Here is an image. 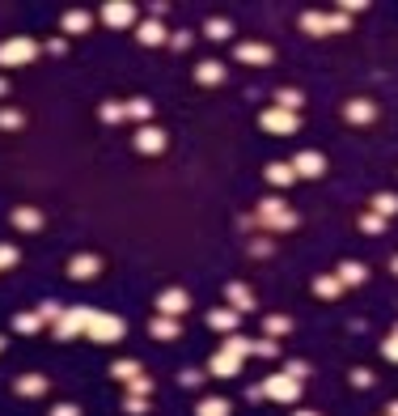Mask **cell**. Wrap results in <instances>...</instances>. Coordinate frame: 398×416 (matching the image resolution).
<instances>
[{"instance_id":"obj_1","label":"cell","mask_w":398,"mask_h":416,"mask_svg":"<svg viewBox=\"0 0 398 416\" xmlns=\"http://www.w3.org/2000/svg\"><path fill=\"white\" fill-rule=\"evenodd\" d=\"M123 332H128V323L119 315H106V310H89L85 315V336L98 344H115V340H123Z\"/></svg>"},{"instance_id":"obj_2","label":"cell","mask_w":398,"mask_h":416,"mask_svg":"<svg viewBox=\"0 0 398 416\" xmlns=\"http://www.w3.org/2000/svg\"><path fill=\"white\" fill-rule=\"evenodd\" d=\"M254 221H259L263 230H280V234H284V230H297V213H293L284 200H263Z\"/></svg>"},{"instance_id":"obj_3","label":"cell","mask_w":398,"mask_h":416,"mask_svg":"<svg viewBox=\"0 0 398 416\" xmlns=\"http://www.w3.org/2000/svg\"><path fill=\"white\" fill-rule=\"evenodd\" d=\"M43 51V43H34V38H9V43H0V64L5 68H22V64H30L34 56Z\"/></svg>"},{"instance_id":"obj_4","label":"cell","mask_w":398,"mask_h":416,"mask_svg":"<svg viewBox=\"0 0 398 416\" xmlns=\"http://www.w3.org/2000/svg\"><path fill=\"white\" fill-rule=\"evenodd\" d=\"M259 387H263V399H275V403H297L301 399V382L289 378V374H267Z\"/></svg>"},{"instance_id":"obj_5","label":"cell","mask_w":398,"mask_h":416,"mask_svg":"<svg viewBox=\"0 0 398 416\" xmlns=\"http://www.w3.org/2000/svg\"><path fill=\"white\" fill-rule=\"evenodd\" d=\"M102 22L110 30H128V26L140 22V9L132 5V0H110V5H102Z\"/></svg>"},{"instance_id":"obj_6","label":"cell","mask_w":398,"mask_h":416,"mask_svg":"<svg viewBox=\"0 0 398 416\" xmlns=\"http://www.w3.org/2000/svg\"><path fill=\"white\" fill-rule=\"evenodd\" d=\"M259 128H263V132H275V136H293V132L301 128V115L271 107V111H263V115H259Z\"/></svg>"},{"instance_id":"obj_7","label":"cell","mask_w":398,"mask_h":416,"mask_svg":"<svg viewBox=\"0 0 398 416\" xmlns=\"http://www.w3.org/2000/svg\"><path fill=\"white\" fill-rule=\"evenodd\" d=\"M102 276V259L93 255V251H85V255H72L68 259V281H98Z\"/></svg>"},{"instance_id":"obj_8","label":"cell","mask_w":398,"mask_h":416,"mask_svg":"<svg viewBox=\"0 0 398 416\" xmlns=\"http://www.w3.org/2000/svg\"><path fill=\"white\" fill-rule=\"evenodd\" d=\"M289 166H293L297 179H322V174H326V158H322V153H314V149H301Z\"/></svg>"},{"instance_id":"obj_9","label":"cell","mask_w":398,"mask_h":416,"mask_svg":"<svg viewBox=\"0 0 398 416\" xmlns=\"http://www.w3.org/2000/svg\"><path fill=\"white\" fill-rule=\"evenodd\" d=\"M85 315H89V306H72V310H64L60 323H55V336H60V340H77V336H85Z\"/></svg>"},{"instance_id":"obj_10","label":"cell","mask_w":398,"mask_h":416,"mask_svg":"<svg viewBox=\"0 0 398 416\" xmlns=\"http://www.w3.org/2000/svg\"><path fill=\"white\" fill-rule=\"evenodd\" d=\"M234 60L238 64H271L275 47H267V43H234Z\"/></svg>"},{"instance_id":"obj_11","label":"cell","mask_w":398,"mask_h":416,"mask_svg":"<svg viewBox=\"0 0 398 416\" xmlns=\"http://www.w3.org/2000/svg\"><path fill=\"white\" fill-rule=\"evenodd\" d=\"M187 310H191V293H187V289H165V293L157 297V315L178 319V315H187Z\"/></svg>"},{"instance_id":"obj_12","label":"cell","mask_w":398,"mask_h":416,"mask_svg":"<svg viewBox=\"0 0 398 416\" xmlns=\"http://www.w3.org/2000/svg\"><path fill=\"white\" fill-rule=\"evenodd\" d=\"M132 144H136V153H144V158H157V153L165 149V132H161V128H153V124H144V128L136 132V140H132Z\"/></svg>"},{"instance_id":"obj_13","label":"cell","mask_w":398,"mask_h":416,"mask_svg":"<svg viewBox=\"0 0 398 416\" xmlns=\"http://www.w3.org/2000/svg\"><path fill=\"white\" fill-rule=\"evenodd\" d=\"M208 374H216V378H238V374H242V357L216 348V352H212V361H208Z\"/></svg>"},{"instance_id":"obj_14","label":"cell","mask_w":398,"mask_h":416,"mask_svg":"<svg viewBox=\"0 0 398 416\" xmlns=\"http://www.w3.org/2000/svg\"><path fill=\"white\" fill-rule=\"evenodd\" d=\"M208 327L220 332V336H234V332L242 327V315H238L234 306H220V310H212V315H208Z\"/></svg>"},{"instance_id":"obj_15","label":"cell","mask_w":398,"mask_h":416,"mask_svg":"<svg viewBox=\"0 0 398 416\" xmlns=\"http://www.w3.org/2000/svg\"><path fill=\"white\" fill-rule=\"evenodd\" d=\"M344 119H348V124H356V128H365V124H373V119H377V107H373L369 98H352L348 107H344Z\"/></svg>"},{"instance_id":"obj_16","label":"cell","mask_w":398,"mask_h":416,"mask_svg":"<svg viewBox=\"0 0 398 416\" xmlns=\"http://www.w3.org/2000/svg\"><path fill=\"white\" fill-rule=\"evenodd\" d=\"M13 225L22 230V234H38L43 230V213H38V208H30V204H22V208H13Z\"/></svg>"},{"instance_id":"obj_17","label":"cell","mask_w":398,"mask_h":416,"mask_svg":"<svg viewBox=\"0 0 398 416\" xmlns=\"http://www.w3.org/2000/svg\"><path fill=\"white\" fill-rule=\"evenodd\" d=\"M47 387H51V382H47L43 374H22V378L13 382V391H17L22 399H38V395H47Z\"/></svg>"},{"instance_id":"obj_18","label":"cell","mask_w":398,"mask_h":416,"mask_svg":"<svg viewBox=\"0 0 398 416\" xmlns=\"http://www.w3.org/2000/svg\"><path fill=\"white\" fill-rule=\"evenodd\" d=\"M136 38H140L144 47H161V43H165V26H161L157 17H148V22H136Z\"/></svg>"},{"instance_id":"obj_19","label":"cell","mask_w":398,"mask_h":416,"mask_svg":"<svg viewBox=\"0 0 398 416\" xmlns=\"http://www.w3.org/2000/svg\"><path fill=\"white\" fill-rule=\"evenodd\" d=\"M148 332H153V340H178V336H183V323L169 319V315H157V319L148 323Z\"/></svg>"},{"instance_id":"obj_20","label":"cell","mask_w":398,"mask_h":416,"mask_svg":"<svg viewBox=\"0 0 398 416\" xmlns=\"http://www.w3.org/2000/svg\"><path fill=\"white\" fill-rule=\"evenodd\" d=\"M335 276H339V285H365V281H369V268H365V264H356V259H344Z\"/></svg>"},{"instance_id":"obj_21","label":"cell","mask_w":398,"mask_h":416,"mask_svg":"<svg viewBox=\"0 0 398 416\" xmlns=\"http://www.w3.org/2000/svg\"><path fill=\"white\" fill-rule=\"evenodd\" d=\"M263 179H267L271 187H293V183H297V174H293L289 162H271V166L263 170Z\"/></svg>"},{"instance_id":"obj_22","label":"cell","mask_w":398,"mask_h":416,"mask_svg":"<svg viewBox=\"0 0 398 416\" xmlns=\"http://www.w3.org/2000/svg\"><path fill=\"white\" fill-rule=\"evenodd\" d=\"M224 293H229V306L238 310V315H250V310H254V293L246 285H229Z\"/></svg>"},{"instance_id":"obj_23","label":"cell","mask_w":398,"mask_h":416,"mask_svg":"<svg viewBox=\"0 0 398 416\" xmlns=\"http://www.w3.org/2000/svg\"><path fill=\"white\" fill-rule=\"evenodd\" d=\"M229 412H234V403L220 399V395H208V399L195 403V416H229Z\"/></svg>"},{"instance_id":"obj_24","label":"cell","mask_w":398,"mask_h":416,"mask_svg":"<svg viewBox=\"0 0 398 416\" xmlns=\"http://www.w3.org/2000/svg\"><path fill=\"white\" fill-rule=\"evenodd\" d=\"M64 34H85L89 26H93V13H85V9H72V13H64Z\"/></svg>"},{"instance_id":"obj_25","label":"cell","mask_w":398,"mask_h":416,"mask_svg":"<svg viewBox=\"0 0 398 416\" xmlns=\"http://www.w3.org/2000/svg\"><path fill=\"white\" fill-rule=\"evenodd\" d=\"M195 81H199V85H220V81H224V68H220L216 60H199V64H195Z\"/></svg>"},{"instance_id":"obj_26","label":"cell","mask_w":398,"mask_h":416,"mask_svg":"<svg viewBox=\"0 0 398 416\" xmlns=\"http://www.w3.org/2000/svg\"><path fill=\"white\" fill-rule=\"evenodd\" d=\"M309 289H314L322 302H330V297H339V293H344V285H339V276H314V281H309Z\"/></svg>"},{"instance_id":"obj_27","label":"cell","mask_w":398,"mask_h":416,"mask_svg":"<svg viewBox=\"0 0 398 416\" xmlns=\"http://www.w3.org/2000/svg\"><path fill=\"white\" fill-rule=\"evenodd\" d=\"M123 111H128V119H136L140 128L153 119V102L148 98H132V102H123Z\"/></svg>"},{"instance_id":"obj_28","label":"cell","mask_w":398,"mask_h":416,"mask_svg":"<svg viewBox=\"0 0 398 416\" xmlns=\"http://www.w3.org/2000/svg\"><path fill=\"white\" fill-rule=\"evenodd\" d=\"M301 102H305V94L301 89H275V102H271V107H280V111H301Z\"/></svg>"},{"instance_id":"obj_29","label":"cell","mask_w":398,"mask_h":416,"mask_svg":"<svg viewBox=\"0 0 398 416\" xmlns=\"http://www.w3.org/2000/svg\"><path fill=\"white\" fill-rule=\"evenodd\" d=\"M204 34H208L212 43H229V38H234V26H229V17H208Z\"/></svg>"},{"instance_id":"obj_30","label":"cell","mask_w":398,"mask_h":416,"mask_svg":"<svg viewBox=\"0 0 398 416\" xmlns=\"http://www.w3.org/2000/svg\"><path fill=\"white\" fill-rule=\"evenodd\" d=\"M13 332H22V336H34V332H43L38 310H22V315H13Z\"/></svg>"},{"instance_id":"obj_31","label":"cell","mask_w":398,"mask_h":416,"mask_svg":"<svg viewBox=\"0 0 398 416\" xmlns=\"http://www.w3.org/2000/svg\"><path fill=\"white\" fill-rule=\"evenodd\" d=\"M373 213H377L381 221L394 217V213H398V195H394V191H377V195H373Z\"/></svg>"},{"instance_id":"obj_32","label":"cell","mask_w":398,"mask_h":416,"mask_svg":"<svg viewBox=\"0 0 398 416\" xmlns=\"http://www.w3.org/2000/svg\"><path fill=\"white\" fill-rule=\"evenodd\" d=\"M144 370H140V361H115V366H110V378L115 382H132V378H140Z\"/></svg>"},{"instance_id":"obj_33","label":"cell","mask_w":398,"mask_h":416,"mask_svg":"<svg viewBox=\"0 0 398 416\" xmlns=\"http://www.w3.org/2000/svg\"><path fill=\"white\" fill-rule=\"evenodd\" d=\"M301 30L305 34H330V22H326V13H301Z\"/></svg>"},{"instance_id":"obj_34","label":"cell","mask_w":398,"mask_h":416,"mask_svg":"<svg viewBox=\"0 0 398 416\" xmlns=\"http://www.w3.org/2000/svg\"><path fill=\"white\" fill-rule=\"evenodd\" d=\"M98 119H102V124H110V128H115V124H123V119H128L123 102H102V107H98Z\"/></svg>"},{"instance_id":"obj_35","label":"cell","mask_w":398,"mask_h":416,"mask_svg":"<svg viewBox=\"0 0 398 416\" xmlns=\"http://www.w3.org/2000/svg\"><path fill=\"white\" fill-rule=\"evenodd\" d=\"M263 332H267L271 340H275V336H289V332H293V319H289V315H267Z\"/></svg>"},{"instance_id":"obj_36","label":"cell","mask_w":398,"mask_h":416,"mask_svg":"<svg viewBox=\"0 0 398 416\" xmlns=\"http://www.w3.org/2000/svg\"><path fill=\"white\" fill-rule=\"evenodd\" d=\"M220 348H224V352H234V357H242V361L250 357V340H246V336H238V332H234V336H224V344H220Z\"/></svg>"},{"instance_id":"obj_37","label":"cell","mask_w":398,"mask_h":416,"mask_svg":"<svg viewBox=\"0 0 398 416\" xmlns=\"http://www.w3.org/2000/svg\"><path fill=\"white\" fill-rule=\"evenodd\" d=\"M250 352L263 357V361H271V357H280V344H275L271 336H263V340H250Z\"/></svg>"},{"instance_id":"obj_38","label":"cell","mask_w":398,"mask_h":416,"mask_svg":"<svg viewBox=\"0 0 398 416\" xmlns=\"http://www.w3.org/2000/svg\"><path fill=\"white\" fill-rule=\"evenodd\" d=\"M26 124V115L22 111H13V107H0V132H17Z\"/></svg>"},{"instance_id":"obj_39","label":"cell","mask_w":398,"mask_h":416,"mask_svg":"<svg viewBox=\"0 0 398 416\" xmlns=\"http://www.w3.org/2000/svg\"><path fill=\"white\" fill-rule=\"evenodd\" d=\"M60 315H64V306H60V302H43V306H38V319H43V323H51V327L60 323Z\"/></svg>"},{"instance_id":"obj_40","label":"cell","mask_w":398,"mask_h":416,"mask_svg":"<svg viewBox=\"0 0 398 416\" xmlns=\"http://www.w3.org/2000/svg\"><path fill=\"white\" fill-rule=\"evenodd\" d=\"M128 395H140V399H148V395H153V382H148V374L132 378V382H128Z\"/></svg>"},{"instance_id":"obj_41","label":"cell","mask_w":398,"mask_h":416,"mask_svg":"<svg viewBox=\"0 0 398 416\" xmlns=\"http://www.w3.org/2000/svg\"><path fill=\"white\" fill-rule=\"evenodd\" d=\"M123 412H128V416H148V399L128 395V399H123Z\"/></svg>"},{"instance_id":"obj_42","label":"cell","mask_w":398,"mask_h":416,"mask_svg":"<svg viewBox=\"0 0 398 416\" xmlns=\"http://www.w3.org/2000/svg\"><path fill=\"white\" fill-rule=\"evenodd\" d=\"M17 259H22V251H17L13 242H0V268H13Z\"/></svg>"},{"instance_id":"obj_43","label":"cell","mask_w":398,"mask_h":416,"mask_svg":"<svg viewBox=\"0 0 398 416\" xmlns=\"http://www.w3.org/2000/svg\"><path fill=\"white\" fill-rule=\"evenodd\" d=\"M352 387H356V391H369V387H373V370L356 366V370H352Z\"/></svg>"},{"instance_id":"obj_44","label":"cell","mask_w":398,"mask_h":416,"mask_svg":"<svg viewBox=\"0 0 398 416\" xmlns=\"http://www.w3.org/2000/svg\"><path fill=\"white\" fill-rule=\"evenodd\" d=\"M43 51H47V56H64V51H68V38H64V34H55V38H47V43H43Z\"/></svg>"},{"instance_id":"obj_45","label":"cell","mask_w":398,"mask_h":416,"mask_svg":"<svg viewBox=\"0 0 398 416\" xmlns=\"http://www.w3.org/2000/svg\"><path fill=\"white\" fill-rule=\"evenodd\" d=\"M360 230H365V234H381V230H385V221H381L377 213H365V217H360Z\"/></svg>"},{"instance_id":"obj_46","label":"cell","mask_w":398,"mask_h":416,"mask_svg":"<svg viewBox=\"0 0 398 416\" xmlns=\"http://www.w3.org/2000/svg\"><path fill=\"white\" fill-rule=\"evenodd\" d=\"M271 251H275V246H271V238H250V255H254V259H267Z\"/></svg>"},{"instance_id":"obj_47","label":"cell","mask_w":398,"mask_h":416,"mask_svg":"<svg viewBox=\"0 0 398 416\" xmlns=\"http://www.w3.org/2000/svg\"><path fill=\"white\" fill-rule=\"evenodd\" d=\"M178 382H183L187 391H195V387H204V370H183V374H178Z\"/></svg>"},{"instance_id":"obj_48","label":"cell","mask_w":398,"mask_h":416,"mask_svg":"<svg viewBox=\"0 0 398 416\" xmlns=\"http://www.w3.org/2000/svg\"><path fill=\"white\" fill-rule=\"evenodd\" d=\"M284 374H289V378H309V366H305V361H289V366H284Z\"/></svg>"},{"instance_id":"obj_49","label":"cell","mask_w":398,"mask_h":416,"mask_svg":"<svg viewBox=\"0 0 398 416\" xmlns=\"http://www.w3.org/2000/svg\"><path fill=\"white\" fill-rule=\"evenodd\" d=\"M165 43L174 47V51H187V47H191V30H178V34H169Z\"/></svg>"},{"instance_id":"obj_50","label":"cell","mask_w":398,"mask_h":416,"mask_svg":"<svg viewBox=\"0 0 398 416\" xmlns=\"http://www.w3.org/2000/svg\"><path fill=\"white\" fill-rule=\"evenodd\" d=\"M326 22H330V30H348V26H352L348 13H326Z\"/></svg>"},{"instance_id":"obj_51","label":"cell","mask_w":398,"mask_h":416,"mask_svg":"<svg viewBox=\"0 0 398 416\" xmlns=\"http://www.w3.org/2000/svg\"><path fill=\"white\" fill-rule=\"evenodd\" d=\"M51 416H81V408H77V403H55Z\"/></svg>"},{"instance_id":"obj_52","label":"cell","mask_w":398,"mask_h":416,"mask_svg":"<svg viewBox=\"0 0 398 416\" xmlns=\"http://www.w3.org/2000/svg\"><path fill=\"white\" fill-rule=\"evenodd\" d=\"M339 9H344V13H348V17H352V13H365V9H369V5H365V0H344V5H339Z\"/></svg>"},{"instance_id":"obj_53","label":"cell","mask_w":398,"mask_h":416,"mask_svg":"<svg viewBox=\"0 0 398 416\" xmlns=\"http://www.w3.org/2000/svg\"><path fill=\"white\" fill-rule=\"evenodd\" d=\"M165 9H169V5H165V0H153V5H148V13H153V17H157V22H161V17H165Z\"/></svg>"},{"instance_id":"obj_54","label":"cell","mask_w":398,"mask_h":416,"mask_svg":"<svg viewBox=\"0 0 398 416\" xmlns=\"http://www.w3.org/2000/svg\"><path fill=\"white\" fill-rule=\"evenodd\" d=\"M385 416H398V399H390V403H385Z\"/></svg>"},{"instance_id":"obj_55","label":"cell","mask_w":398,"mask_h":416,"mask_svg":"<svg viewBox=\"0 0 398 416\" xmlns=\"http://www.w3.org/2000/svg\"><path fill=\"white\" fill-rule=\"evenodd\" d=\"M5 94H9V81H5V77H0V98H5Z\"/></svg>"},{"instance_id":"obj_56","label":"cell","mask_w":398,"mask_h":416,"mask_svg":"<svg viewBox=\"0 0 398 416\" xmlns=\"http://www.w3.org/2000/svg\"><path fill=\"white\" fill-rule=\"evenodd\" d=\"M390 272H394V276H398V255H394V259H390Z\"/></svg>"},{"instance_id":"obj_57","label":"cell","mask_w":398,"mask_h":416,"mask_svg":"<svg viewBox=\"0 0 398 416\" xmlns=\"http://www.w3.org/2000/svg\"><path fill=\"white\" fill-rule=\"evenodd\" d=\"M293 416H318V412H293Z\"/></svg>"},{"instance_id":"obj_58","label":"cell","mask_w":398,"mask_h":416,"mask_svg":"<svg viewBox=\"0 0 398 416\" xmlns=\"http://www.w3.org/2000/svg\"><path fill=\"white\" fill-rule=\"evenodd\" d=\"M0 348H5V340H0Z\"/></svg>"},{"instance_id":"obj_59","label":"cell","mask_w":398,"mask_h":416,"mask_svg":"<svg viewBox=\"0 0 398 416\" xmlns=\"http://www.w3.org/2000/svg\"><path fill=\"white\" fill-rule=\"evenodd\" d=\"M394 336H398V327H394Z\"/></svg>"}]
</instances>
